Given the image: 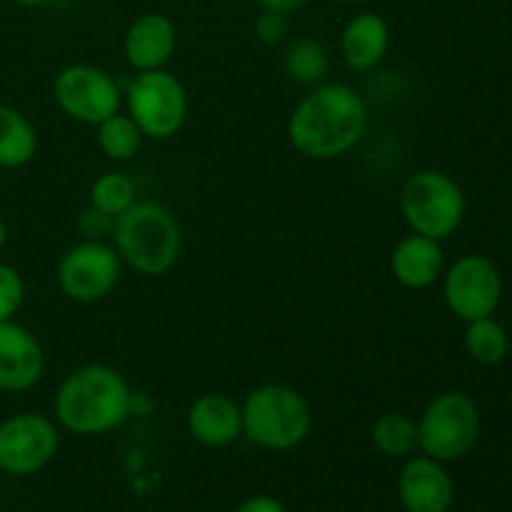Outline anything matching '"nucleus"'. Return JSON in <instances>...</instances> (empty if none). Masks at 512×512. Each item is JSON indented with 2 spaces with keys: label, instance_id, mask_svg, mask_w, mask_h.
Returning <instances> with one entry per match:
<instances>
[{
  "label": "nucleus",
  "instance_id": "25",
  "mask_svg": "<svg viewBox=\"0 0 512 512\" xmlns=\"http://www.w3.org/2000/svg\"><path fill=\"white\" fill-rule=\"evenodd\" d=\"M115 228L113 215L103 213V210L93 208V205H85L83 210L75 218V230H78L80 240H110Z\"/></svg>",
  "mask_w": 512,
  "mask_h": 512
},
{
  "label": "nucleus",
  "instance_id": "13",
  "mask_svg": "<svg viewBox=\"0 0 512 512\" xmlns=\"http://www.w3.org/2000/svg\"><path fill=\"white\" fill-rule=\"evenodd\" d=\"M398 498L405 512H450L455 503V483L445 463L415 453L403 460Z\"/></svg>",
  "mask_w": 512,
  "mask_h": 512
},
{
  "label": "nucleus",
  "instance_id": "12",
  "mask_svg": "<svg viewBox=\"0 0 512 512\" xmlns=\"http://www.w3.org/2000/svg\"><path fill=\"white\" fill-rule=\"evenodd\" d=\"M45 375V350L38 335L18 320L0 323V393H28Z\"/></svg>",
  "mask_w": 512,
  "mask_h": 512
},
{
  "label": "nucleus",
  "instance_id": "21",
  "mask_svg": "<svg viewBox=\"0 0 512 512\" xmlns=\"http://www.w3.org/2000/svg\"><path fill=\"white\" fill-rule=\"evenodd\" d=\"M95 143H98L100 153L113 163H130L143 150L145 135L140 133V128L128 113L118 110L103 123L95 125Z\"/></svg>",
  "mask_w": 512,
  "mask_h": 512
},
{
  "label": "nucleus",
  "instance_id": "8",
  "mask_svg": "<svg viewBox=\"0 0 512 512\" xmlns=\"http://www.w3.org/2000/svg\"><path fill=\"white\" fill-rule=\"evenodd\" d=\"M123 268V260L110 240H78L60 255L55 283L73 303L95 305L118 290Z\"/></svg>",
  "mask_w": 512,
  "mask_h": 512
},
{
  "label": "nucleus",
  "instance_id": "11",
  "mask_svg": "<svg viewBox=\"0 0 512 512\" xmlns=\"http://www.w3.org/2000/svg\"><path fill=\"white\" fill-rule=\"evenodd\" d=\"M443 298L458 320L490 318L503 298V278L485 255H463L443 273Z\"/></svg>",
  "mask_w": 512,
  "mask_h": 512
},
{
  "label": "nucleus",
  "instance_id": "20",
  "mask_svg": "<svg viewBox=\"0 0 512 512\" xmlns=\"http://www.w3.org/2000/svg\"><path fill=\"white\" fill-rule=\"evenodd\" d=\"M370 440L375 450L390 460H408L420 453L418 420L405 413H383L370 428Z\"/></svg>",
  "mask_w": 512,
  "mask_h": 512
},
{
  "label": "nucleus",
  "instance_id": "6",
  "mask_svg": "<svg viewBox=\"0 0 512 512\" xmlns=\"http://www.w3.org/2000/svg\"><path fill=\"white\" fill-rule=\"evenodd\" d=\"M400 215L410 233L433 240H448L465 220V195L453 175L425 168L408 175L400 188Z\"/></svg>",
  "mask_w": 512,
  "mask_h": 512
},
{
  "label": "nucleus",
  "instance_id": "7",
  "mask_svg": "<svg viewBox=\"0 0 512 512\" xmlns=\"http://www.w3.org/2000/svg\"><path fill=\"white\" fill-rule=\"evenodd\" d=\"M420 453L440 463H458L480 438V410L463 390L435 395L418 418Z\"/></svg>",
  "mask_w": 512,
  "mask_h": 512
},
{
  "label": "nucleus",
  "instance_id": "28",
  "mask_svg": "<svg viewBox=\"0 0 512 512\" xmlns=\"http://www.w3.org/2000/svg\"><path fill=\"white\" fill-rule=\"evenodd\" d=\"M155 410L153 395L145 393V390H133V398H130V418H148Z\"/></svg>",
  "mask_w": 512,
  "mask_h": 512
},
{
  "label": "nucleus",
  "instance_id": "29",
  "mask_svg": "<svg viewBox=\"0 0 512 512\" xmlns=\"http://www.w3.org/2000/svg\"><path fill=\"white\" fill-rule=\"evenodd\" d=\"M253 3L258 5L260 10H275V13L290 15V13H298V10H303L310 0H253Z\"/></svg>",
  "mask_w": 512,
  "mask_h": 512
},
{
  "label": "nucleus",
  "instance_id": "26",
  "mask_svg": "<svg viewBox=\"0 0 512 512\" xmlns=\"http://www.w3.org/2000/svg\"><path fill=\"white\" fill-rule=\"evenodd\" d=\"M253 33L268 48L283 45L288 40V15L275 13V10H260L253 23Z\"/></svg>",
  "mask_w": 512,
  "mask_h": 512
},
{
  "label": "nucleus",
  "instance_id": "30",
  "mask_svg": "<svg viewBox=\"0 0 512 512\" xmlns=\"http://www.w3.org/2000/svg\"><path fill=\"white\" fill-rule=\"evenodd\" d=\"M15 5H20V8L25 10H35V8H45L48 3H53V0H13Z\"/></svg>",
  "mask_w": 512,
  "mask_h": 512
},
{
  "label": "nucleus",
  "instance_id": "31",
  "mask_svg": "<svg viewBox=\"0 0 512 512\" xmlns=\"http://www.w3.org/2000/svg\"><path fill=\"white\" fill-rule=\"evenodd\" d=\"M5 245H8V223H5L3 215H0V253L5 250Z\"/></svg>",
  "mask_w": 512,
  "mask_h": 512
},
{
  "label": "nucleus",
  "instance_id": "22",
  "mask_svg": "<svg viewBox=\"0 0 512 512\" xmlns=\"http://www.w3.org/2000/svg\"><path fill=\"white\" fill-rule=\"evenodd\" d=\"M135 200H138V185L123 170H105L90 185L88 203L103 213L113 215V218L125 213Z\"/></svg>",
  "mask_w": 512,
  "mask_h": 512
},
{
  "label": "nucleus",
  "instance_id": "23",
  "mask_svg": "<svg viewBox=\"0 0 512 512\" xmlns=\"http://www.w3.org/2000/svg\"><path fill=\"white\" fill-rule=\"evenodd\" d=\"M510 340L503 325L490 315V318H480L468 323L465 330V350L470 358L480 365H498L503 363L508 355Z\"/></svg>",
  "mask_w": 512,
  "mask_h": 512
},
{
  "label": "nucleus",
  "instance_id": "27",
  "mask_svg": "<svg viewBox=\"0 0 512 512\" xmlns=\"http://www.w3.org/2000/svg\"><path fill=\"white\" fill-rule=\"evenodd\" d=\"M235 512H288L285 508V503L280 498H275V495H250V498H245L243 503L235 508Z\"/></svg>",
  "mask_w": 512,
  "mask_h": 512
},
{
  "label": "nucleus",
  "instance_id": "16",
  "mask_svg": "<svg viewBox=\"0 0 512 512\" xmlns=\"http://www.w3.org/2000/svg\"><path fill=\"white\" fill-rule=\"evenodd\" d=\"M390 43L388 20L375 10H360L340 30V58L355 73H370L388 58Z\"/></svg>",
  "mask_w": 512,
  "mask_h": 512
},
{
  "label": "nucleus",
  "instance_id": "3",
  "mask_svg": "<svg viewBox=\"0 0 512 512\" xmlns=\"http://www.w3.org/2000/svg\"><path fill=\"white\" fill-rule=\"evenodd\" d=\"M110 243L125 268L143 278H163L183 255V228L168 205L158 200H135L115 218Z\"/></svg>",
  "mask_w": 512,
  "mask_h": 512
},
{
  "label": "nucleus",
  "instance_id": "9",
  "mask_svg": "<svg viewBox=\"0 0 512 512\" xmlns=\"http://www.w3.org/2000/svg\"><path fill=\"white\" fill-rule=\"evenodd\" d=\"M53 103L65 118L98 125L123 108V83L93 63H70L53 78Z\"/></svg>",
  "mask_w": 512,
  "mask_h": 512
},
{
  "label": "nucleus",
  "instance_id": "1",
  "mask_svg": "<svg viewBox=\"0 0 512 512\" xmlns=\"http://www.w3.org/2000/svg\"><path fill=\"white\" fill-rule=\"evenodd\" d=\"M370 108L348 83L313 85L288 118V140L303 158L335 160L363 143Z\"/></svg>",
  "mask_w": 512,
  "mask_h": 512
},
{
  "label": "nucleus",
  "instance_id": "32",
  "mask_svg": "<svg viewBox=\"0 0 512 512\" xmlns=\"http://www.w3.org/2000/svg\"><path fill=\"white\" fill-rule=\"evenodd\" d=\"M333 3H340V5H363V3H370V0H333Z\"/></svg>",
  "mask_w": 512,
  "mask_h": 512
},
{
  "label": "nucleus",
  "instance_id": "14",
  "mask_svg": "<svg viewBox=\"0 0 512 512\" xmlns=\"http://www.w3.org/2000/svg\"><path fill=\"white\" fill-rule=\"evenodd\" d=\"M185 428L198 445L223 450L243 438V410L228 393H203L188 405Z\"/></svg>",
  "mask_w": 512,
  "mask_h": 512
},
{
  "label": "nucleus",
  "instance_id": "19",
  "mask_svg": "<svg viewBox=\"0 0 512 512\" xmlns=\"http://www.w3.org/2000/svg\"><path fill=\"white\" fill-rule=\"evenodd\" d=\"M330 68H333V58L323 40L313 35H298L285 45L283 70L293 83L313 88L328 80Z\"/></svg>",
  "mask_w": 512,
  "mask_h": 512
},
{
  "label": "nucleus",
  "instance_id": "24",
  "mask_svg": "<svg viewBox=\"0 0 512 512\" xmlns=\"http://www.w3.org/2000/svg\"><path fill=\"white\" fill-rule=\"evenodd\" d=\"M25 303V280L10 263H0V323L15 320Z\"/></svg>",
  "mask_w": 512,
  "mask_h": 512
},
{
  "label": "nucleus",
  "instance_id": "17",
  "mask_svg": "<svg viewBox=\"0 0 512 512\" xmlns=\"http://www.w3.org/2000/svg\"><path fill=\"white\" fill-rule=\"evenodd\" d=\"M443 243L410 233L390 253V275L405 290H428L443 278Z\"/></svg>",
  "mask_w": 512,
  "mask_h": 512
},
{
  "label": "nucleus",
  "instance_id": "2",
  "mask_svg": "<svg viewBox=\"0 0 512 512\" xmlns=\"http://www.w3.org/2000/svg\"><path fill=\"white\" fill-rule=\"evenodd\" d=\"M133 385L113 365L85 363L60 380L53 398V418L60 430L98 438L130 420Z\"/></svg>",
  "mask_w": 512,
  "mask_h": 512
},
{
  "label": "nucleus",
  "instance_id": "4",
  "mask_svg": "<svg viewBox=\"0 0 512 512\" xmlns=\"http://www.w3.org/2000/svg\"><path fill=\"white\" fill-rule=\"evenodd\" d=\"M243 438L268 453H288L313 433V405L288 383H263L248 390L240 403Z\"/></svg>",
  "mask_w": 512,
  "mask_h": 512
},
{
  "label": "nucleus",
  "instance_id": "15",
  "mask_svg": "<svg viewBox=\"0 0 512 512\" xmlns=\"http://www.w3.org/2000/svg\"><path fill=\"white\" fill-rule=\"evenodd\" d=\"M178 50V25L170 15L150 10L138 15L123 35L125 63L133 73L168 68Z\"/></svg>",
  "mask_w": 512,
  "mask_h": 512
},
{
  "label": "nucleus",
  "instance_id": "18",
  "mask_svg": "<svg viewBox=\"0 0 512 512\" xmlns=\"http://www.w3.org/2000/svg\"><path fill=\"white\" fill-rule=\"evenodd\" d=\"M38 128L23 110L0 103V170H20L38 155Z\"/></svg>",
  "mask_w": 512,
  "mask_h": 512
},
{
  "label": "nucleus",
  "instance_id": "5",
  "mask_svg": "<svg viewBox=\"0 0 512 512\" xmlns=\"http://www.w3.org/2000/svg\"><path fill=\"white\" fill-rule=\"evenodd\" d=\"M123 83V108L145 140H173L188 123L190 98L183 80L168 68L133 73Z\"/></svg>",
  "mask_w": 512,
  "mask_h": 512
},
{
  "label": "nucleus",
  "instance_id": "10",
  "mask_svg": "<svg viewBox=\"0 0 512 512\" xmlns=\"http://www.w3.org/2000/svg\"><path fill=\"white\" fill-rule=\"evenodd\" d=\"M60 450L55 418L38 410H20L0 420V470L13 478H30L48 468Z\"/></svg>",
  "mask_w": 512,
  "mask_h": 512
}]
</instances>
